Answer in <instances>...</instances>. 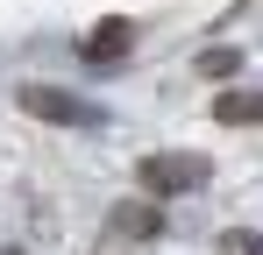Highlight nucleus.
Here are the masks:
<instances>
[{
	"instance_id": "1",
	"label": "nucleus",
	"mask_w": 263,
	"mask_h": 255,
	"mask_svg": "<svg viewBox=\"0 0 263 255\" xmlns=\"http://www.w3.org/2000/svg\"><path fill=\"white\" fill-rule=\"evenodd\" d=\"M214 177V156H192V149H164V156H142L135 163V184L149 199H185V192H206Z\"/></svg>"
},
{
	"instance_id": "2",
	"label": "nucleus",
	"mask_w": 263,
	"mask_h": 255,
	"mask_svg": "<svg viewBox=\"0 0 263 255\" xmlns=\"http://www.w3.org/2000/svg\"><path fill=\"white\" fill-rule=\"evenodd\" d=\"M14 107L29 121H50V128H107V114L92 99H79V92H64V85H22Z\"/></svg>"
},
{
	"instance_id": "3",
	"label": "nucleus",
	"mask_w": 263,
	"mask_h": 255,
	"mask_svg": "<svg viewBox=\"0 0 263 255\" xmlns=\"http://www.w3.org/2000/svg\"><path fill=\"white\" fill-rule=\"evenodd\" d=\"M128 42H135V22H128V14H107V22H92V29H86L79 57H86V64H121Z\"/></svg>"
},
{
	"instance_id": "4",
	"label": "nucleus",
	"mask_w": 263,
	"mask_h": 255,
	"mask_svg": "<svg viewBox=\"0 0 263 255\" xmlns=\"http://www.w3.org/2000/svg\"><path fill=\"white\" fill-rule=\"evenodd\" d=\"M107 220H114L121 241H157V234H164V199H149V192H142V199H121Z\"/></svg>"
},
{
	"instance_id": "5",
	"label": "nucleus",
	"mask_w": 263,
	"mask_h": 255,
	"mask_svg": "<svg viewBox=\"0 0 263 255\" xmlns=\"http://www.w3.org/2000/svg\"><path fill=\"white\" fill-rule=\"evenodd\" d=\"M214 121L220 128H263V92H249V85L220 92V99H214Z\"/></svg>"
},
{
	"instance_id": "6",
	"label": "nucleus",
	"mask_w": 263,
	"mask_h": 255,
	"mask_svg": "<svg viewBox=\"0 0 263 255\" xmlns=\"http://www.w3.org/2000/svg\"><path fill=\"white\" fill-rule=\"evenodd\" d=\"M235 71H242V50H228V42L199 50V78H235Z\"/></svg>"
},
{
	"instance_id": "7",
	"label": "nucleus",
	"mask_w": 263,
	"mask_h": 255,
	"mask_svg": "<svg viewBox=\"0 0 263 255\" xmlns=\"http://www.w3.org/2000/svg\"><path fill=\"white\" fill-rule=\"evenodd\" d=\"M214 255H263V234L256 227H228V234L214 241Z\"/></svg>"
},
{
	"instance_id": "8",
	"label": "nucleus",
	"mask_w": 263,
	"mask_h": 255,
	"mask_svg": "<svg viewBox=\"0 0 263 255\" xmlns=\"http://www.w3.org/2000/svg\"><path fill=\"white\" fill-rule=\"evenodd\" d=\"M0 255H22V248H0Z\"/></svg>"
}]
</instances>
